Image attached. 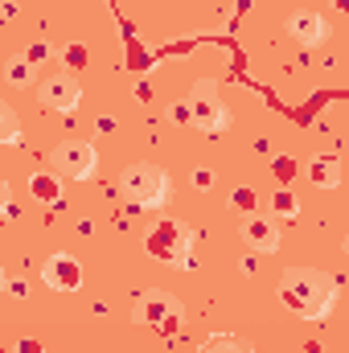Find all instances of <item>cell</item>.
<instances>
[{
  "mask_svg": "<svg viewBox=\"0 0 349 353\" xmlns=\"http://www.w3.org/2000/svg\"><path fill=\"white\" fill-rule=\"evenodd\" d=\"M279 304L304 321H325L329 308L337 304V279L329 271H317V267H292L283 271L279 279Z\"/></svg>",
  "mask_w": 349,
  "mask_h": 353,
  "instance_id": "obj_1",
  "label": "cell"
},
{
  "mask_svg": "<svg viewBox=\"0 0 349 353\" xmlns=\"http://www.w3.org/2000/svg\"><path fill=\"white\" fill-rule=\"evenodd\" d=\"M144 247H148L152 259H161V263H169V267H193V234L177 218H161L148 230Z\"/></svg>",
  "mask_w": 349,
  "mask_h": 353,
  "instance_id": "obj_2",
  "label": "cell"
},
{
  "mask_svg": "<svg viewBox=\"0 0 349 353\" xmlns=\"http://www.w3.org/2000/svg\"><path fill=\"white\" fill-rule=\"evenodd\" d=\"M119 193L132 201V205H165L169 201V176L161 165H148V161H140V165H128L123 173H119Z\"/></svg>",
  "mask_w": 349,
  "mask_h": 353,
  "instance_id": "obj_3",
  "label": "cell"
},
{
  "mask_svg": "<svg viewBox=\"0 0 349 353\" xmlns=\"http://www.w3.org/2000/svg\"><path fill=\"white\" fill-rule=\"evenodd\" d=\"M185 107H189V123H193L197 132H206V136H218V132L230 128V111H226V103L214 94L210 83H197V90L185 99Z\"/></svg>",
  "mask_w": 349,
  "mask_h": 353,
  "instance_id": "obj_4",
  "label": "cell"
},
{
  "mask_svg": "<svg viewBox=\"0 0 349 353\" xmlns=\"http://www.w3.org/2000/svg\"><path fill=\"white\" fill-rule=\"evenodd\" d=\"M136 325H152V329H161V333H173L177 325H181V304H177V296L169 292H140L136 296Z\"/></svg>",
  "mask_w": 349,
  "mask_h": 353,
  "instance_id": "obj_5",
  "label": "cell"
},
{
  "mask_svg": "<svg viewBox=\"0 0 349 353\" xmlns=\"http://www.w3.org/2000/svg\"><path fill=\"white\" fill-rule=\"evenodd\" d=\"M50 161H54V169L62 176H74V181L94 176V165H99L94 144H87V140H62V144L50 152Z\"/></svg>",
  "mask_w": 349,
  "mask_h": 353,
  "instance_id": "obj_6",
  "label": "cell"
},
{
  "mask_svg": "<svg viewBox=\"0 0 349 353\" xmlns=\"http://www.w3.org/2000/svg\"><path fill=\"white\" fill-rule=\"evenodd\" d=\"M41 279L54 288V292H79L83 288V263L66 251H54L46 263H41Z\"/></svg>",
  "mask_w": 349,
  "mask_h": 353,
  "instance_id": "obj_7",
  "label": "cell"
},
{
  "mask_svg": "<svg viewBox=\"0 0 349 353\" xmlns=\"http://www.w3.org/2000/svg\"><path fill=\"white\" fill-rule=\"evenodd\" d=\"M37 99L54 111H74L83 103V83H79V74H54L37 87Z\"/></svg>",
  "mask_w": 349,
  "mask_h": 353,
  "instance_id": "obj_8",
  "label": "cell"
},
{
  "mask_svg": "<svg viewBox=\"0 0 349 353\" xmlns=\"http://www.w3.org/2000/svg\"><path fill=\"white\" fill-rule=\"evenodd\" d=\"M239 234H243V243H247L251 251H259V255H271V251L279 247V222L267 218V214H247L243 226H239Z\"/></svg>",
  "mask_w": 349,
  "mask_h": 353,
  "instance_id": "obj_9",
  "label": "cell"
},
{
  "mask_svg": "<svg viewBox=\"0 0 349 353\" xmlns=\"http://www.w3.org/2000/svg\"><path fill=\"white\" fill-rule=\"evenodd\" d=\"M288 37H292L296 46H325L329 25H325L321 12H312V8H296V12L288 17Z\"/></svg>",
  "mask_w": 349,
  "mask_h": 353,
  "instance_id": "obj_10",
  "label": "cell"
},
{
  "mask_svg": "<svg viewBox=\"0 0 349 353\" xmlns=\"http://www.w3.org/2000/svg\"><path fill=\"white\" fill-rule=\"evenodd\" d=\"M29 193H33V201H41V205H58V201H62V181L54 173H33L29 176Z\"/></svg>",
  "mask_w": 349,
  "mask_h": 353,
  "instance_id": "obj_11",
  "label": "cell"
},
{
  "mask_svg": "<svg viewBox=\"0 0 349 353\" xmlns=\"http://www.w3.org/2000/svg\"><path fill=\"white\" fill-rule=\"evenodd\" d=\"M308 173H312V185L337 189V185H341V161H337V157H317V161L308 165Z\"/></svg>",
  "mask_w": 349,
  "mask_h": 353,
  "instance_id": "obj_12",
  "label": "cell"
},
{
  "mask_svg": "<svg viewBox=\"0 0 349 353\" xmlns=\"http://www.w3.org/2000/svg\"><path fill=\"white\" fill-rule=\"evenodd\" d=\"M197 353H255L243 337H235V333H214V337H206Z\"/></svg>",
  "mask_w": 349,
  "mask_h": 353,
  "instance_id": "obj_13",
  "label": "cell"
},
{
  "mask_svg": "<svg viewBox=\"0 0 349 353\" xmlns=\"http://www.w3.org/2000/svg\"><path fill=\"white\" fill-rule=\"evenodd\" d=\"M271 210H275L279 218H288V222H292V218L300 214V197H296L288 185H279V189H275V197H271Z\"/></svg>",
  "mask_w": 349,
  "mask_h": 353,
  "instance_id": "obj_14",
  "label": "cell"
},
{
  "mask_svg": "<svg viewBox=\"0 0 349 353\" xmlns=\"http://www.w3.org/2000/svg\"><path fill=\"white\" fill-rule=\"evenodd\" d=\"M0 144H21V123H17V111L0 99Z\"/></svg>",
  "mask_w": 349,
  "mask_h": 353,
  "instance_id": "obj_15",
  "label": "cell"
},
{
  "mask_svg": "<svg viewBox=\"0 0 349 353\" xmlns=\"http://www.w3.org/2000/svg\"><path fill=\"white\" fill-rule=\"evenodd\" d=\"M33 70H37V66H29L25 58H12V62L4 66V83H8V87H29V83H33Z\"/></svg>",
  "mask_w": 349,
  "mask_h": 353,
  "instance_id": "obj_16",
  "label": "cell"
},
{
  "mask_svg": "<svg viewBox=\"0 0 349 353\" xmlns=\"http://www.w3.org/2000/svg\"><path fill=\"white\" fill-rule=\"evenodd\" d=\"M230 205L247 218V214H255V205H259V193L251 189V185H239V189H230Z\"/></svg>",
  "mask_w": 349,
  "mask_h": 353,
  "instance_id": "obj_17",
  "label": "cell"
},
{
  "mask_svg": "<svg viewBox=\"0 0 349 353\" xmlns=\"http://www.w3.org/2000/svg\"><path fill=\"white\" fill-rule=\"evenodd\" d=\"M62 62H66V74L87 70V46H83V41H70V46L62 50Z\"/></svg>",
  "mask_w": 349,
  "mask_h": 353,
  "instance_id": "obj_18",
  "label": "cell"
},
{
  "mask_svg": "<svg viewBox=\"0 0 349 353\" xmlns=\"http://www.w3.org/2000/svg\"><path fill=\"white\" fill-rule=\"evenodd\" d=\"M271 173H275L279 185H288V181L296 176V161H292V157H275V161H271Z\"/></svg>",
  "mask_w": 349,
  "mask_h": 353,
  "instance_id": "obj_19",
  "label": "cell"
},
{
  "mask_svg": "<svg viewBox=\"0 0 349 353\" xmlns=\"http://www.w3.org/2000/svg\"><path fill=\"white\" fill-rule=\"evenodd\" d=\"M189 181H193V189H201V193H210V189H214V173H210V169H193Z\"/></svg>",
  "mask_w": 349,
  "mask_h": 353,
  "instance_id": "obj_20",
  "label": "cell"
},
{
  "mask_svg": "<svg viewBox=\"0 0 349 353\" xmlns=\"http://www.w3.org/2000/svg\"><path fill=\"white\" fill-rule=\"evenodd\" d=\"M46 58H50V46H46V41H37V46H29V54H25V62H29V66H41Z\"/></svg>",
  "mask_w": 349,
  "mask_h": 353,
  "instance_id": "obj_21",
  "label": "cell"
},
{
  "mask_svg": "<svg viewBox=\"0 0 349 353\" xmlns=\"http://www.w3.org/2000/svg\"><path fill=\"white\" fill-rule=\"evenodd\" d=\"M0 288H4L8 296H17V300H25V296H29V283H25V279H4Z\"/></svg>",
  "mask_w": 349,
  "mask_h": 353,
  "instance_id": "obj_22",
  "label": "cell"
},
{
  "mask_svg": "<svg viewBox=\"0 0 349 353\" xmlns=\"http://www.w3.org/2000/svg\"><path fill=\"white\" fill-rule=\"evenodd\" d=\"M12 353H46V345H41V341H33V337H21Z\"/></svg>",
  "mask_w": 349,
  "mask_h": 353,
  "instance_id": "obj_23",
  "label": "cell"
},
{
  "mask_svg": "<svg viewBox=\"0 0 349 353\" xmlns=\"http://www.w3.org/2000/svg\"><path fill=\"white\" fill-rule=\"evenodd\" d=\"M173 119L177 123H189V107L185 103H173Z\"/></svg>",
  "mask_w": 349,
  "mask_h": 353,
  "instance_id": "obj_24",
  "label": "cell"
},
{
  "mask_svg": "<svg viewBox=\"0 0 349 353\" xmlns=\"http://www.w3.org/2000/svg\"><path fill=\"white\" fill-rule=\"evenodd\" d=\"M94 128H99V132H115V119H111V115H99Z\"/></svg>",
  "mask_w": 349,
  "mask_h": 353,
  "instance_id": "obj_25",
  "label": "cell"
},
{
  "mask_svg": "<svg viewBox=\"0 0 349 353\" xmlns=\"http://www.w3.org/2000/svg\"><path fill=\"white\" fill-rule=\"evenodd\" d=\"M12 17H17V8H12V4H8V0H4V4H0V21H4V25H8V21H12Z\"/></svg>",
  "mask_w": 349,
  "mask_h": 353,
  "instance_id": "obj_26",
  "label": "cell"
},
{
  "mask_svg": "<svg viewBox=\"0 0 349 353\" xmlns=\"http://www.w3.org/2000/svg\"><path fill=\"white\" fill-rule=\"evenodd\" d=\"M136 99H140V103H148V99H152V90H148V83H136Z\"/></svg>",
  "mask_w": 349,
  "mask_h": 353,
  "instance_id": "obj_27",
  "label": "cell"
},
{
  "mask_svg": "<svg viewBox=\"0 0 349 353\" xmlns=\"http://www.w3.org/2000/svg\"><path fill=\"white\" fill-rule=\"evenodd\" d=\"M8 193H12V189H8V181H4V176H0V210H4V205H8Z\"/></svg>",
  "mask_w": 349,
  "mask_h": 353,
  "instance_id": "obj_28",
  "label": "cell"
},
{
  "mask_svg": "<svg viewBox=\"0 0 349 353\" xmlns=\"http://www.w3.org/2000/svg\"><path fill=\"white\" fill-rule=\"evenodd\" d=\"M251 4H255V0H239V4H235V8H239V12H247V8H251Z\"/></svg>",
  "mask_w": 349,
  "mask_h": 353,
  "instance_id": "obj_29",
  "label": "cell"
},
{
  "mask_svg": "<svg viewBox=\"0 0 349 353\" xmlns=\"http://www.w3.org/2000/svg\"><path fill=\"white\" fill-rule=\"evenodd\" d=\"M333 8H337V12H346V8H349V0H333Z\"/></svg>",
  "mask_w": 349,
  "mask_h": 353,
  "instance_id": "obj_30",
  "label": "cell"
},
{
  "mask_svg": "<svg viewBox=\"0 0 349 353\" xmlns=\"http://www.w3.org/2000/svg\"><path fill=\"white\" fill-rule=\"evenodd\" d=\"M0 283H4V267H0Z\"/></svg>",
  "mask_w": 349,
  "mask_h": 353,
  "instance_id": "obj_31",
  "label": "cell"
},
{
  "mask_svg": "<svg viewBox=\"0 0 349 353\" xmlns=\"http://www.w3.org/2000/svg\"><path fill=\"white\" fill-rule=\"evenodd\" d=\"M0 353H4V345H0Z\"/></svg>",
  "mask_w": 349,
  "mask_h": 353,
  "instance_id": "obj_32",
  "label": "cell"
}]
</instances>
